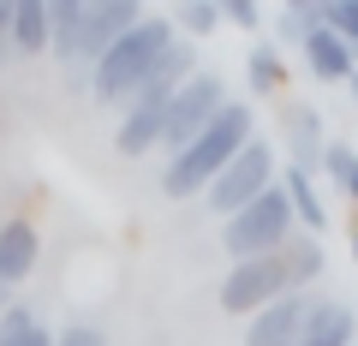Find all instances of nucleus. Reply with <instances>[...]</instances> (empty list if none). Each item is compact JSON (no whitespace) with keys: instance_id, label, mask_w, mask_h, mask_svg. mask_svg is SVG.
<instances>
[{"instance_id":"nucleus-1","label":"nucleus","mask_w":358,"mask_h":346,"mask_svg":"<svg viewBox=\"0 0 358 346\" xmlns=\"http://www.w3.org/2000/svg\"><path fill=\"white\" fill-rule=\"evenodd\" d=\"M251 138H257V114H251V102H239V96H233V102L215 114V126H209L192 150H179L173 161H162V180H155V185H162V197H173V203L203 197L209 185L221 180V167H227Z\"/></svg>"},{"instance_id":"nucleus-2","label":"nucleus","mask_w":358,"mask_h":346,"mask_svg":"<svg viewBox=\"0 0 358 346\" xmlns=\"http://www.w3.org/2000/svg\"><path fill=\"white\" fill-rule=\"evenodd\" d=\"M173 42H179L173 18H167V13H143L138 24L102 54V60L90 66V96H96L102 108H126L131 96L143 90V78L162 66V54L173 48Z\"/></svg>"},{"instance_id":"nucleus-3","label":"nucleus","mask_w":358,"mask_h":346,"mask_svg":"<svg viewBox=\"0 0 358 346\" xmlns=\"http://www.w3.org/2000/svg\"><path fill=\"white\" fill-rule=\"evenodd\" d=\"M293 233H299L293 203H287L281 180H275L263 197H257V203H245L239 215L221 221V251H227L233 263H251V257H275L287 239H293Z\"/></svg>"},{"instance_id":"nucleus-4","label":"nucleus","mask_w":358,"mask_h":346,"mask_svg":"<svg viewBox=\"0 0 358 346\" xmlns=\"http://www.w3.org/2000/svg\"><path fill=\"white\" fill-rule=\"evenodd\" d=\"M227 102H233V96H227V78H221L215 66H197V72L179 84L173 108H167V126H162V155H167V161H173L179 150H192V143L215 126V114Z\"/></svg>"},{"instance_id":"nucleus-5","label":"nucleus","mask_w":358,"mask_h":346,"mask_svg":"<svg viewBox=\"0 0 358 346\" xmlns=\"http://www.w3.org/2000/svg\"><path fill=\"white\" fill-rule=\"evenodd\" d=\"M275 180H281V167H275V143H268V138H251L227 167H221V180L203 192V203H209V215L227 221V215H239L245 203H257Z\"/></svg>"},{"instance_id":"nucleus-6","label":"nucleus","mask_w":358,"mask_h":346,"mask_svg":"<svg viewBox=\"0 0 358 346\" xmlns=\"http://www.w3.org/2000/svg\"><path fill=\"white\" fill-rule=\"evenodd\" d=\"M281 293H299V287L287 281V263H281V251H275V257H251V263H233L215 298H221V310H227V317H245V322H251L257 310L275 305Z\"/></svg>"},{"instance_id":"nucleus-7","label":"nucleus","mask_w":358,"mask_h":346,"mask_svg":"<svg viewBox=\"0 0 358 346\" xmlns=\"http://www.w3.org/2000/svg\"><path fill=\"white\" fill-rule=\"evenodd\" d=\"M143 18L138 0H90L84 6V24H78V48H72V66H96L131 24Z\"/></svg>"},{"instance_id":"nucleus-8","label":"nucleus","mask_w":358,"mask_h":346,"mask_svg":"<svg viewBox=\"0 0 358 346\" xmlns=\"http://www.w3.org/2000/svg\"><path fill=\"white\" fill-rule=\"evenodd\" d=\"M281 143H287V167H299V173H310V180L322 173L329 131H322V114L310 102H287L281 108Z\"/></svg>"},{"instance_id":"nucleus-9","label":"nucleus","mask_w":358,"mask_h":346,"mask_svg":"<svg viewBox=\"0 0 358 346\" xmlns=\"http://www.w3.org/2000/svg\"><path fill=\"white\" fill-rule=\"evenodd\" d=\"M310 298H317V287L310 293H281L275 305H263L245 322V346H293L299 329H305V317H310Z\"/></svg>"},{"instance_id":"nucleus-10","label":"nucleus","mask_w":358,"mask_h":346,"mask_svg":"<svg viewBox=\"0 0 358 346\" xmlns=\"http://www.w3.org/2000/svg\"><path fill=\"white\" fill-rule=\"evenodd\" d=\"M36 257H42V233L30 221H0V310L13 305V287L30 281Z\"/></svg>"},{"instance_id":"nucleus-11","label":"nucleus","mask_w":358,"mask_h":346,"mask_svg":"<svg viewBox=\"0 0 358 346\" xmlns=\"http://www.w3.org/2000/svg\"><path fill=\"white\" fill-rule=\"evenodd\" d=\"M293 346H358V310L346 298H334V293H317Z\"/></svg>"},{"instance_id":"nucleus-12","label":"nucleus","mask_w":358,"mask_h":346,"mask_svg":"<svg viewBox=\"0 0 358 346\" xmlns=\"http://www.w3.org/2000/svg\"><path fill=\"white\" fill-rule=\"evenodd\" d=\"M299 60H305V72L317 78V84H346V78L358 72V54L346 48L334 30H310V36L299 42Z\"/></svg>"},{"instance_id":"nucleus-13","label":"nucleus","mask_w":358,"mask_h":346,"mask_svg":"<svg viewBox=\"0 0 358 346\" xmlns=\"http://www.w3.org/2000/svg\"><path fill=\"white\" fill-rule=\"evenodd\" d=\"M281 192H287V203H293L299 233L322 239V233H329V203L317 197V180H310V173H299V167H281Z\"/></svg>"},{"instance_id":"nucleus-14","label":"nucleus","mask_w":358,"mask_h":346,"mask_svg":"<svg viewBox=\"0 0 358 346\" xmlns=\"http://www.w3.org/2000/svg\"><path fill=\"white\" fill-rule=\"evenodd\" d=\"M281 263H287V281H293L299 293H310V287L322 281V269H329L322 239H310V233H293V239L281 245Z\"/></svg>"},{"instance_id":"nucleus-15","label":"nucleus","mask_w":358,"mask_h":346,"mask_svg":"<svg viewBox=\"0 0 358 346\" xmlns=\"http://www.w3.org/2000/svg\"><path fill=\"white\" fill-rule=\"evenodd\" d=\"M245 84H251V96H281L287 90V66H281L275 42H251L245 48Z\"/></svg>"},{"instance_id":"nucleus-16","label":"nucleus","mask_w":358,"mask_h":346,"mask_svg":"<svg viewBox=\"0 0 358 346\" xmlns=\"http://www.w3.org/2000/svg\"><path fill=\"white\" fill-rule=\"evenodd\" d=\"M13 48L48 54V0H13Z\"/></svg>"},{"instance_id":"nucleus-17","label":"nucleus","mask_w":358,"mask_h":346,"mask_svg":"<svg viewBox=\"0 0 358 346\" xmlns=\"http://www.w3.org/2000/svg\"><path fill=\"white\" fill-rule=\"evenodd\" d=\"M84 6H90V0H48V54L72 60L78 24H84Z\"/></svg>"},{"instance_id":"nucleus-18","label":"nucleus","mask_w":358,"mask_h":346,"mask_svg":"<svg viewBox=\"0 0 358 346\" xmlns=\"http://www.w3.org/2000/svg\"><path fill=\"white\" fill-rule=\"evenodd\" d=\"M167 18H173V30H185V42L221 30V6H215V0H185V6H173Z\"/></svg>"},{"instance_id":"nucleus-19","label":"nucleus","mask_w":358,"mask_h":346,"mask_svg":"<svg viewBox=\"0 0 358 346\" xmlns=\"http://www.w3.org/2000/svg\"><path fill=\"white\" fill-rule=\"evenodd\" d=\"M322 30H334L358 54V0H322Z\"/></svg>"},{"instance_id":"nucleus-20","label":"nucleus","mask_w":358,"mask_h":346,"mask_svg":"<svg viewBox=\"0 0 358 346\" xmlns=\"http://www.w3.org/2000/svg\"><path fill=\"white\" fill-rule=\"evenodd\" d=\"M275 30H281V42H293V48H299L310 30H322V6H287V13L275 18Z\"/></svg>"},{"instance_id":"nucleus-21","label":"nucleus","mask_w":358,"mask_h":346,"mask_svg":"<svg viewBox=\"0 0 358 346\" xmlns=\"http://www.w3.org/2000/svg\"><path fill=\"white\" fill-rule=\"evenodd\" d=\"M36 322H42L36 310H30L24 298H13V305L0 310V346H18V340H24V334H30V329H36Z\"/></svg>"},{"instance_id":"nucleus-22","label":"nucleus","mask_w":358,"mask_h":346,"mask_svg":"<svg viewBox=\"0 0 358 346\" xmlns=\"http://www.w3.org/2000/svg\"><path fill=\"white\" fill-rule=\"evenodd\" d=\"M352 173H358V150L329 138V150H322V180H334V185L346 192V180H352Z\"/></svg>"},{"instance_id":"nucleus-23","label":"nucleus","mask_w":358,"mask_h":346,"mask_svg":"<svg viewBox=\"0 0 358 346\" xmlns=\"http://www.w3.org/2000/svg\"><path fill=\"white\" fill-rule=\"evenodd\" d=\"M221 24H239L245 36H257V30H263V6H257V0H227V6H221Z\"/></svg>"},{"instance_id":"nucleus-24","label":"nucleus","mask_w":358,"mask_h":346,"mask_svg":"<svg viewBox=\"0 0 358 346\" xmlns=\"http://www.w3.org/2000/svg\"><path fill=\"white\" fill-rule=\"evenodd\" d=\"M54 346H108V334H102V329H90V322H72V329L54 334Z\"/></svg>"},{"instance_id":"nucleus-25","label":"nucleus","mask_w":358,"mask_h":346,"mask_svg":"<svg viewBox=\"0 0 358 346\" xmlns=\"http://www.w3.org/2000/svg\"><path fill=\"white\" fill-rule=\"evenodd\" d=\"M18 346H54V329H48V322H36V329H30Z\"/></svg>"},{"instance_id":"nucleus-26","label":"nucleus","mask_w":358,"mask_h":346,"mask_svg":"<svg viewBox=\"0 0 358 346\" xmlns=\"http://www.w3.org/2000/svg\"><path fill=\"white\" fill-rule=\"evenodd\" d=\"M13 42V0H0V48Z\"/></svg>"},{"instance_id":"nucleus-27","label":"nucleus","mask_w":358,"mask_h":346,"mask_svg":"<svg viewBox=\"0 0 358 346\" xmlns=\"http://www.w3.org/2000/svg\"><path fill=\"white\" fill-rule=\"evenodd\" d=\"M346 197H352V203H358V173H352V180H346Z\"/></svg>"},{"instance_id":"nucleus-28","label":"nucleus","mask_w":358,"mask_h":346,"mask_svg":"<svg viewBox=\"0 0 358 346\" xmlns=\"http://www.w3.org/2000/svg\"><path fill=\"white\" fill-rule=\"evenodd\" d=\"M346 90H352V96H358V72H352V78H346Z\"/></svg>"},{"instance_id":"nucleus-29","label":"nucleus","mask_w":358,"mask_h":346,"mask_svg":"<svg viewBox=\"0 0 358 346\" xmlns=\"http://www.w3.org/2000/svg\"><path fill=\"white\" fill-rule=\"evenodd\" d=\"M352 263H358V227H352Z\"/></svg>"}]
</instances>
